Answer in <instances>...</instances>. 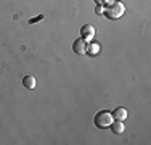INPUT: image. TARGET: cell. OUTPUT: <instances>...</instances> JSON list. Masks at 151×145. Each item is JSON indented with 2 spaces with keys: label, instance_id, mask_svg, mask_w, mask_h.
I'll return each instance as SVG.
<instances>
[{
  "label": "cell",
  "instance_id": "1",
  "mask_svg": "<svg viewBox=\"0 0 151 145\" xmlns=\"http://www.w3.org/2000/svg\"><path fill=\"white\" fill-rule=\"evenodd\" d=\"M124 5H122V2H113L111 5H108L105 8V16L109 18V20H117V18H121L122 14H124Z\"/></svg>",
  "mask_w": 151,
  "mask_h": 145
},
{
  "label": "cell",
  "instance_id": "2",
  "mask_svg": "<svg viewBox=\"0 0 151 145\" xmlns=\"http://www.w3.org/2000/svg\"><path fill=\"white\" fill-rule=\"evenodd\" d=\"M113 121H114V118H113V115H111V111H100V113H96V116H95V126L98 129L109 128Z\"/></svg>",
  "mask_w": 151,
  "mask_h": 145
},
{
  "label": "cell",
  "instance_id": "3",
  "mask_svg": "<svg viewBox=\"0 0 151 145\" xmlns=\"http://www.w3.org/2000/svg\"><path fill=\"white\" fill-rule=\"evenodd\" d=\"M81 37L87 42L92 41V39L95 37V28H93L92 24H84V26L81 28Z\"/></svg>",
  "mask_w": 151,
  "mask_h": 145
},
{
  "label": "cell",
  "instance_id": "4",
  "mask_svg": "<svg viewBox=\"0 0 151 145\" xmlns=\"http://www.w3.org/2000/svg\"><path fill=\"white\" fill-rule=\"evenodd\" d=\"M87 41H84V39H76L74 44H73V50L76 53H79V55H85L87 53Z\"/></svg>",
  "mask_w": 151,
  "mask_h": 145
},
{
  "label": "cell",
  "instance_id": "5",
  "mask_svg": "<svg viewBox=\"0 0 151 145\" xmlns=\"http://www.w3.org/2000/svg\"><path fill=\"white\" fill-rule=\"evenodd\" d=\"M111 115H113V118H114V119H117V121H124V119L129 116L127 110H125L124 107H117V108H116V110H114Z\"/></svg>",
  "mask_w": 151,
  "mask_h": 145
},
{
  "label": "cell",
  "instance_id": "6",
  "mask_svg": "<svg viewBox=\"0 0 151 145\" xmlns=\"http://www.w3.org/2000/svg\"><path fill=\"white\" fill-rule=\"evenodd\" d=\"M109 128H111V130H113L114 134H122L124 129H125L124 128V121H117V119H114V121L111 123Z\"/></svg>",
  "mask_w": 151,
  "mask_h": 145
},
{
  "label": "cell",
  "instance_id": "7",
  "mask_svg": "<svg viewBox=\"0 0 151 145\" xmlns=\"http://www.w3.org/2000/svg\"><path fill=\"white\" fill-rule=\"evenodd\" d=\"M23 86L26 87V89L32 90L35 87V78H34V76H26V78L23 79Z\"/></svg>",
  "mask_w": 151,
  "mask_h": 145
},
{
  "label": "cell",
  "instance_id": "8",
  "mask_svg": "<svg viewBox=\"0 0 151 145\" xmlns=\"http://www.w3.org/2000/svg\"><path fill=\"white\" fill-rule=\"evenodd\" d=\"M98 52H100V45H98V44H90V45H87V53H90V55H96Z\"/></svg>",
  "mask_w": 151,
  "mask_h": 145
},
{
  "label": "cell",
  "instance_id": "9",
  "mask_svg": "<svg viewBox=\"0 0 151 145\" xmlns=\"http://www.w3.org/2000/svg\"><path fill=\"white\" fill-rule=\"evenodd\" d=\"M95 13L100 14V16H101V14H105V7H103V5H96L95 7Z\"/></svg>",
  "mask_w": 151,
  "mask_h": 145
},
{
  "label": "cell",
  "instance_id": "10",
  "mask_svg": "<svg viewBox=\"0 0 151 145\" xmlns=\"http://www.w3.org/2000/svg\"><path fill=\"white\" fill-rule=\"evenodd\" d=\"M42 18H44V16H42V14H40V16H37V18H34V20H31V21H29V23L32 24V23H35V21H39V20H42Z\"/></svg>",
  "mask_w": 151,
  "mask_h": 145
},
{
  "label": "cell",
  "instance_id": "11",
  "mask_svg": "<svg viewBox=\"0 0 151 145\" xmlns=\"http://www.w3.org/2000/svg\"><path fill=\"white\" fill-rule=\"evenodd\" d=\"M95 3H96V5H103V3H105V0H95Z\"/></svg>",
  "mask_w": 151,
  "mask_h": 145
},
{
  "label": "cell",
  "instance_id": "12",
  "mask_svg": "<svg viewBox=\"0 0 151 145\" xmlns=\"http://www.w3.org/2000/svg\"><path fill=\"white\" fill-rule=\"evenodd\" d=\"M113 2H116V0H105V3H106V5H111Z\"/></svg>",
  "mask_w": 151,
  "mask_h": 145
}]
</instances>
